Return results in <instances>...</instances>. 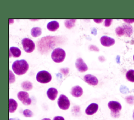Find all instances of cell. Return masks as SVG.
Segmentation results:
<instances>
[{"label": "cell", "mask_w": 134, "mask_h": 120, "mask_svg": "<svg viewBox=\"0 0 134 120\" xmlns=\"http://www.w3.org/2000/svg\"><path fill=\"white\" fill-rule=\"evenodd\" d=\"M12 69L14 72L18 75H21L25 74L28 70L29 65L24 59L15 61L12 64Z\"/></svg>", "instance_id": "6da1fadb"}, {"label": "cell", "mask_w": 134, "mask_h": 120, "mask_svg": "<svg viewBox=\"0 0 134 120\" xmlns=\"http://www.w3.org/2000/svg\"><path fill=\"white\" fill-rule=\"evenodd\" d=\"M65 55L66 54L64 50L61 48L58 47L53 50L51 57L54 62L61 63L64 61Z\"/></svg>", "instance_id": "7a4b0ae2"}, {"label": "cell", "mask_w": 134, "mask_h": 120, "mask_svg": "<svg viewBox=\"0 0 134 120\" xmlns=\"http://www.w3.org/2000/svg\"><path fill=\"white\" fill-rule=\"evenodd\" d=\"M52 79L51 74L46 71L42 70L39 71L36 75V79L37 81L41 83H47L49 82Z\"/></svg>", "instance_id": "3957f363"}, {"label": "cell", "mask_w": 134, "mask_h": 120, "mask_svg": "<svg viewBox=\"0 0 134 120\" xmlns=\"http://www.w3.org/2000/svg\"><path fill=\"white\" fill-rule=\"evenodd\" d=\"M108 106L111 111V115L115 117H118L119 115V112L121 109V104L117 101H111L108 103Z\"/></svg>", "instance_id": "277c9868"}, {"label": "cell", "mask_w": 134, "mask_h": 120, "mask_svg": "<svg viewBox=\"0 0 134 120\" xmlns=\"http://www.w3.org/2000/svg\"><path fill=\"white\" fill-rule=\"evenodd\" d=\"M21 43L24 50L27 53H31L35 50V43L32 40L29 38H24L21 41Z\"/></svg>", "instance_id": "5b68a950"}, {"label": "cell", "mask_w": 134, "mask_h": 120, "mask_svg": "<svg viewBox=\"0 0 134 120\" xmlns=\"http://www.w3.org/2000/svg\"><path fill=\"white\" fill-rule=\"evenodd\" d=\"M57 103L59 107L63 110L68 109L70 105V102L69 99L67 97L63 94H61L60 95Z\"/></svg>", "instance_id": "8992f818"}, {"label": "cell", "mask_w": 134, "mask_h": 120, "mask_svg": "<svg viewBox=\"0 0 134 120\" xmlns=\"http://www.w3.org/2000/svg\"><path fill=\"white\" fill-rule=\"evenodd\" d=\"M17 97L18 99L24 105H30L31 103V100L29 97L28 93L26 91H19L17 93Z\"/></svg>", "instance_id": "52a82bcc"}, {"label": "cell", "mask_w": 134, "mask_h": 120, "mask_svg": "<svg viewBox=\"0 0 134 120\" xmlns=\"http://www.w3.org/2000/svg\"><path fill=\"white\" fill-rule=\"evenodd\" d=\"M100 42L102 45L104 46L109 47L115 44V40L109 37L104 35L102 36L100 39Z\"/></svg>", "instance_id": "ba28073f"}, {"label": "cell", "mask_w": 134, "mask_h": 120, "mask_svg": "<svg viewBox=\"0 0 134 120\" xmlns=\"http://www.w3.org/2000/svg\"><path fill=\"white\" fill-rule=\"evenodd\" d=\"M75 66L80 72H85L88 69V67L81 58H78L75 62Z\"/></svg>", "instance_id": "9c48e42d"}, {"label": "cell", "mask_w": 134, "mask_h": 120, "mask_svg": "<svg viewBox=\"0 0 134 120\" xmlns=\"http://www.w3.org/2000/svg\"><path fill=\"white\" fill-rule=\"evenodd\" d=\"M84 80L86 83L92 86H95L97 85L98 82L97 78L91 74L85 75L84 76Z\"/></svg>", "instance_id": "30bf717a"}, {"label": "cell", "mask_w": 134, "mask_h": 120, "mask_svg": "<svg viewBox=\"0 0 134 120\" xmlns=\"http://www.w3.org/2000/svg\"><path fill=\"white\" fill-rule=\"evenodd\" d=\"M98 109V105L95 103L90 104L85 110V113L87 115H93L95 114Z\"/></svg>", "instance_id": "8fae6325"}, {"label": "cell", "mask_w": 134, "mask_h": 120, "mask_svg": "<svg viewBox=\"0 0 134 120\" xmlns=\"http://www.w3.org/2000/svg\"><path fill=\"white\" fill-rule=\"evenodd\" d=\"M71 94L75 97H81L83 94V89L79 86H75L72 87L71 91Z\"/></svg>", "instance_id": "7c38bea8"}, {"label": "cell", "mask_w": 134, "mask_h": 120, "mask_svg": "<svg viewBox=\"0 0 134 120\" xmlns=\"http://www.w3.org/2000/svg\"><path fill=\"white\" fill-rule=\"evenodd\" d=\"M21 51L20 50L16 47H11L9 48V57H11L12 56L14 57H18L21 55Z\"/></svg>", "instance_id": "4fadbf2b"}, {"label": "cell", "mask_w": 134, "mask_h": 120, "mask_svg": "<svg viewBox=\"0 0 134 120\" xmlns=\"http://www.w3.org/2000/svg\"><path fill=\"white\" fill-rule=\"evenodd\" d=\"M47 94L49 99L53 101L57 98L58 94V91L54 88H50L47 91Z\"/></svg>", "instance_id": "5bb4252c"}, {"label": "cell", "mask_w": 134, "mask_h": 120, "mask_svg": "<svg viewBox=\"0 0 134 120\" xmlns=\"http://www.w3.org/2000/svg\"><path fill=\"white\" fill-rule=\"evenodd\" d=\"M47 28L51 31H54L59 28V23L57 21H51L47 24Z\"/></svg>", "instance_id": "9a60e30c"}, {"label": "cell", "mask_w": 134, "mask_h": 120, "mask_svg": "<svg viewBox=\"0 0 134 120\" xmlns=\"http://www.w3.org/2000/svg\"><path fill=\"white\" fill-rule=\"evenodd\" d=\"M124 30V35L127 37L130 36L133 31V28L131 25H127V24H124L122 25Z\"/></svg>", "instance_id": "2e32d148"}, {"label": "cell", "mask_w": 134, "mask_h": 120, "mask_svg": "<svg viewBox=\"0 0 134 120\" xmlns=\"http://www.w3.org/2000/svg\"><path fill=\"white\" fill-rule=\"evenodd\" d=\"M17 107V102L13 99H9V111L10 113H14Z\"/></svg>", "instance_id": "e0dca14e"}, {"label": "cell", "mask_w": 134, "mask_h": 120, "mask_svg": "<svg viewBox=\"0 0 134 120\" xmlns=\"http://www.w3.org/2000/svg\"><path fill=\"white\" fill-rule=\"evenodd\" d=\"M41 29L39 27H34L31 30V34L34 37H37L41 35Z\"/></svg>", "instance_id": "ac0fdd59"}, {"label": "cell", "mask_w": 134, "mask_h": 120, "mask_svg": "<svg viewBox=\"0 0 134 120\" xmlns=\"http://www.w3.org/2000/svg\"><path fill=\"white\" fill-rule=\"evenodd\" d=\"M21 87L22 88L26 91L30 90L32 89L33 86L31 82L28 81H25L22 82L21 83Z\"/></svg>", "instance_id": "d6986e66"}, {"label": "cell", "mask_w": 134, "mask_h": 120, "mask_svg": "<svg viewBox=\"0 0 134 120\" xmlns=\"http://www.w3.org/2000/svg\"><path fill=\"white\" fill-rule=\"evenodd\" d=\"M126 77L128 81L134 82V70L130 69L128 70L126 73Z\"/></svg>", "instance_id": "ffe728a7"}, {"label": "cell", "mask_w": 134, "mask_h": 120, "mask_svg": "<svg viewBox=\"0 0 134 120\" xmlns=\"http://www.w3.org/2000/svg\"><path fill=\"white\" fill-rule=\"evenodd\" d=\"M75 21H76V19L65 20L64 22V25L66 28H67L69 29H70L74 27Z\"/></svg>", "instance_id": "44dd1931"}, {"label": "cell", "mask_w": 134, "mask_h": 120, "mask_svg": "<svg viewBox=\"0 0 134 120\" xmlns=\"http://www.w3.org/2000/svg\"><path fill=\"white\" fill-rule=\"evenodd\" d=\"M115 31H116L117 35L119 37L124 35V28L122 26L118 27L117 28H116Z\"/></svg>", "instance_id": "7402d4cb"}, {"label": "cell", "mask_w": 134, "mask_h": 120, "mask_svg": "<svg viewBox=\"0 0 134 120\" xmlns=\"http://www.w3.org/2000/svg\"><path fill=\"white\" fill-rule=\"evenodd\" d=\"M23 114L25 117H32L34 115L32 112L28 109H26L23 111Z\"/></svg>", "instance_id": "603a6c76"}, {"label": "cell", "mask_w": 134, "mask_h": 120, "mask_svg": "<svg viewBox=\"0 0 134 120\" xmlns=\"http://www.w3.org/2000/svg\"><path fill=\"white\" fill-rule=\"evenodd\" d=\"M127 102L130 104H133L134 103V97L133 96H129L126 97V98Z\"/></svg>", "instance_id": "cb8c5ba5"}, {"label": "cell", "mask_w": 134, "mask_h": 120, "mask_svg": "<svg viewBox=\"0 0 134 120\" xmlns=\"http://www.w3.org/2000/svg\"><path fill=\"white\" fill-rule=\"evenodd\" d=\"M15 81V76L12 73L11 71L9 70V83H13Z\"/></svg>", "instance_id": "d4e9b609"}, {"label": "cell", "mask_w": 134, "mask_h": 120, "mask_svg": "<svg viewBox=\"0 0 134 120\" xmlns=\"http://www.w3.org/2000/svg\"><path fill=\"white\" fill-rule=\"evenodd\" d=\"M113 20L112 19H105V22H104V25L105 27H109L111 22H112Z\"/></svg>", "instance_id": "484cf974"}, {"label": "cell", "mask_w": 134, "mask_h": 120, "mask_svg": "<svg viewBox=\"0 0 134 120\" xmlns=\"http://www.w3.org/2000/svg\"><path fill=\"white\" fill-rule=\"evenodd\" d=\"M53 120H64V118L62 116H55L53 118Z\"/></svg>", "instance_id": "4316f807"}, {"label": "cell", "mask_w": 134, "mask_h": 120, "mask_svg": "<svg viewBox=\"0 0 134 120\" xmlns=\"http://www.w3.org/2000/svg\"><path fill=\"white\" fill-rule=\"evenodd\" d=\"M124 21H125L126 22L128 23H132L134 22V19L133 20H127V19H124Z\"/></svg>", "instance_id": "83f0119b"}, {"label": "cell", "mask_w": 134, "mask_h": 120, "mask_svg": "<svg viewBox=\"0 0 134 120\" xmlns=\"http://www.w3.org/2000/svg\"><path fill=\"white\" fill-rule=\"evenodd\" d=\"M94 20L96 23H100V22H102L103 21V19H94Z\"/></svg>", "instance_id": "f1b7e54d"}, {"label": "cell", "mask_w": 134, "mask_h": 120, "mask_svg": "<svg viewBox=\"0 0 134 120\" xmlns=\"http://www.w3.org/2000/svg\"><path fill=\"white\" fill-rule=\"evenodd\" d=\"M42 120H51V119L49 118H44L42 119Z\"/></svg>", "instance_id": "f546056e"}, {"label": "cell", "mask_w": 134, "mask_h": 120, "mask_svg": "<svg viewBox=\"0 0 134 120\" xmlns=\"http://www.w3.org/2000/svg\"><path fill=\"white\" fill-rule=\"evenodd\" d=\"M132 117H133V120H134V112H133V115H132Z\"/></svg>", "instance_id": "4dcf8cb0"}, {"label": "cell", "mask_w": 134, "mask_h": 120, "mask_svg": "<svg viewBox=\"0 0 134 120\" xmlns=\"http://www.w3.org/2000/svg\"><path fill=\"white\" fill-rule=\"evenodd\" d=\"M133 60H134V55H133Z\"/></svg>", "instance_id": "1f68e13d"}]
</instances>
